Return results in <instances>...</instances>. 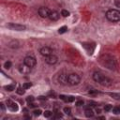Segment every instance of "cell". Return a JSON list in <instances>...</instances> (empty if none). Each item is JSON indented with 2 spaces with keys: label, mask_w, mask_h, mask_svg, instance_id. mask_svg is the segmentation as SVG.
<instances>
[{
  "label": "cell",
  "mask_w": 120,
  "mask_h": 120,
  "mask_svg": "<svg viewBox=\"0 0 120 120\" xmlns=\"http://www.w3.org/2000/svg\"><path fill=\"white\" fill-rule=\"evenodd\" d=\"M4 88H5L7 91H9V92H11V91L15 90V84H8V85L4 86Z\"/></svg>",
  "instance_id": "15"
},
{
  "label": "cell",
  "mask_w": 120,
  "mask_h": 120,
  "mask_svg": "<svg viewBox=\"0 0 120 120\" xmlns=\"http://www.w3.org/2000/svg\"><path fill=\"white\" fill-rule=\"evenodd\" d=\"M38 98H39V99H41V100H43V99H46V98H44V97H39Z\"/></svg>",
  "instance_id": "33"
},
{
  "label": "cell",
  "mask_w": 120,
  "mask_h": 120,
  "mask_svg": "<svg viewBox=\"0 0 120 120\" xmlns=\"http://www.w3.org/2000/svg\"><path fill=\"white\" fill-rule=\"evenodd\" d=\"M34 100H35V98L32 97V96H29V97L26 98V101H27L28 103H31V102H33Z\"/></svg>",
  "instance_id": "26"
},
{
  "label": "cell",
  "mask_w": 120,
  "mask_h": 120,
  "mask_svg": "<svg viewBox=\"0 0 120 120\" xmlns=\"http://www.w3.org/2000/svg\"><path fill=\"white\" fill-rule=\"evenodd\" d=\"M93 79H94V81L95 82H98L100 85H102V86H110L111 84H112V80L110 79V78H108V77H106V76H104V75H102L101 73H99V72H95L94 74H93Z\"/></svg>",
  "instance_id": "1"
},
{
  "label": "cell",
  "mask_w": 120,
  "mask_h": 120,
  "mask_svg": "<svg viewBox=\"0 0 120 120\" xmlns=\"http://www.w3.org/2000/svg\"><path fill=\"white\" fill-rule=\"evenodd\" d=\"M60 17V14L56 11V10H51L50 15H49V19L51 21H57Z\"/></svg>",
  "instance_id": "12"
},
{
  "label": "cell",
  "mask_w": 120,
  "mask_h": 120,
  "mask_svg": "<svg viewBox=\"0 0 120 120\" xmlns=\"http://www.w3.org/2000/svg\"><path fill=\"white\" fill-rule=\"evenodd\" d=\"M112 105H109V104H108V105H106V106L104 107V111H105V112H109V111H110V110H112Z\"/></svg>",
  "instance_id": "28"
},
{
  "label": "cell",
  "mask_w": 120,
  "mask_h": 120,
  "mask_svg": "<svg viewBox=\"0 0 120 120\" xmlns=\"http://www.w3.org/2000/svg\"><path fill=\"white\" fill-rule=\"evenodd\" d=\"M31 68H30V67H28L27 65H25L24 63L22 64V65H21L20 66V68H19V71L22 73V74H29L30 72H31Z\"/></svg>",
  "instance_id": "10"
},
{
  "label": "cell",
  "mask_w": 120,
  "mask_h": 120,
  "mask_svg": "<svg viewBox=\"0 0 120 120\" xmlns=\"http://www.w3.org/2000/svg\"><path fill=\"white\" fill-rule=\"evenodd\" d=\"M75 105H76V106H78V107L82 106V105H83V101H82V100H78V101L75 103Z\"/></svg>",
  "instance_id": "29"
},
{
  "label": "cell",
  "mask_w": 120,
  "mask_h": 120,
  "mask_svg": "<svg viewBox=\"0 0 120 120\" xmlns=\"http://www.w3.org/2000/svg\"><path fill=\"white\" fill-rule=\"evenodd\" d=\"M67 31H68V27H67V26H62V27L59 28L58 33H59V34H64V33H66Z\"/></svg>",
  "instance_id": "17"
},
{
  "label": "cell",
  "mask_w": 120,
  "mask_h": 120,
  "mask_svg": "<svg viewBox=\"0 0 120 120\" xmlns=\"http://www.w3.org/2000/svg\"><path fill=\"white\" fill-rule=\"evenodd\" d=\"M58 82L61 84H68V75L66 74H60L58 77Z\"/></svg>",
  "instance_id": "13"
},
{
  "label": "cell",
  "mask_w": 120,
  "mask_h": 120,
  "mask_svg": "<svg viewBox=\"0 0 120 120\" xmlns=\"http://www.w3.org/2000/svg\"><path fill=\"white\" fill-rule=\"evenodd\" d=\"M0 107H1L2 111H5V110H6V108H5V105H4V103H0Z\"/></svg>",
  "instance_id": "32"
},
{
  "label": "cell",
  "mask_w": 120,
  "mask_h": 120,
  "mask_svg": "<svg viewBox=\"0 0 120 120\" xmlns=\"http://www.w3.org/2000/svg\"><path fill=\"white\" fill-rule=\"evenodd\" d=\"M61 15H62L63 17H68V16H69V11H68V10H66V9H63V10L61 11Z\"/></svg>",
  "instance_id": "22"
},
{
  "label": "cell",
  "mask_w": 120,
  "mask_h": 120,
  "mask_svg": "<svg viewBox=\"0 0 120 120\" xmlns=\"http://www.w3.org/2000/svg\"><path fill=\"white\" fill-rule=\"evenodd\" d=\"M7 107L11 112H17L18 111V105L15 102H13L12 100H10V99L7 100Z\"/></svg>",
  "instance_id": "11"
},
{
  "label": "cell",
  "mask_w": 120,
  "mask_h": 120,
  "mask_svg": "<svg viewBox=\"0 0 120 120\" xmlns=\"http://www.w3.org/2000/svg\"><path fill=\"white\" fill-rule=\"evenodd\" d=\"M24 117H25V118H27V119H31V116H30V115H25Z\"/></svg>",
  "instance_id": "34"
},
{
  "label": "cell",
  "mask_w": 120,
  "mask_h": 120,
  "mask_svg": "<svg viewBox=\"0 0 120 120\" xmlns=\"http://www.w3.org/2000/svg\"><path fill=\"white\" fill-rule=\"evenodd\" d=\"M114 4L117 8H120V0H114Z\"/></svg>",
  "instance_id": "30"
},
{
  "label": "cell",
  "mask_w": 120,
  "mask_h": 120,
  "mask_svg": "<svg viewBox=\"0 0 120 120\" xmlns=\"http://www.w3.org/2000/svg\"><path fill=\"white\" fill-rule=\"evenodd\" d=\"M119 108H120V106H119Z\"/></svg>",
  "instance_id": "35"
},
{
  "label": "cell",
  "mask_w": 120,
  "mask_h": 120,
  "mask_svg": "<svg viewBox=\"0 0 120 120\" xmlns=\"http://www.w3.org/2000/svg\"><path fill=\"white\" fill-rule=\"evenodd\" d=\"M39 52H40V54H41L42 56L46 57V56H48V55H50V54L52 53V50L50 47H48V46H44V47H42V48L40 49Z\"/></svg>",
  "instance_id": "9"
},
{
  "label": "cell",
  "mask_w": 120,
  "mask_h": 120,
  "mask_svg": "<svg viewBox=\"0 0 120 120\" xmlns=\"http://www.w3.org/2000/svg\"><path fill=\"white\" fill-rule=\"evenodd\" d=\"M16 92H17L18 95H23L25 91H24V88L23 87H18L17 90H16Z\"/></svg>",
  "instance_id": "18"
},
{
  "label": "cell",
  "mask_w": 120,
  "mask_h": 120,
  "mask_svg": "<svg viewBox=\"0 0 120 120\" xmlns=\"http://www.w3.org/2000/svg\"><path fill=\"white\" fill-rule=\"evenodd\" d=\"M84 114L86 117H93L94 116V112L91 108H86L84 110Z\"/></svg>",
  "instance_id": "14"
},
{
  "label": "cell",
  "mask_w": 120,
  "mask_h": 120,
  "mask_svg": "<svg viewBox=\"0 0 120 120\" xmlns=\"http://www.w3.org/2000/svg\"><path fill=\"white\" fill-rule=\"evenodd\" d=\"M81 82V78L76 73H70L68 75V84L69 85H77Z\"/></svg>",
  "instance_id": "3"
},
{
  "label": "cell",
  "mask_w": 120,
  "mask_h": 120,
  "mask_svg": "<svg viewBox=\"0 0 120 120\" xmlns=\"http://www.w3.org/2000/svg\"><path fill=\"white\" fill-rule=\"evenodd\" d=\"M31 86H32V83H31V82H25V83L22 84V87H23L24 89H28V88H30Z\"/></svg>",
  "instance_id": "25"
},
{
  "label": "cell",
  "mask_w": 120,
  "mask_h": 120,
  "mask_svg": "<svg viewBox=\"0 0 120 120\" xmlns=\"http://www.w3.org/2000/svg\"><path fill=\"white\" fill-rule=\"evenodd\" d=\"M8 27L11 30H15V31H23L25 30V26L22 24H19V23H14V22H10L8 24Z\"/></svg>",
  "instance_id": "5"
},
{
  "label": "cell",
  "mask_w": 120,
  "mask_h": 120,
  "mask_svg": "<svg viewBox=\"0 0 120 120\" xmlns=\"http://www.w3.org/2000/svg\"><path fill=\"white\" fill-rule=\"evenodd\" d=\"M105 16L108 21L112 22H117L120 21V10L115 9V8H111L107 10Z\"/></svg>",
  "instance_id": "2"
},
{
  "label": "cell",
  "mask_w": 120,
  "mask_h": 120,
  "mask_svg": "<svg viewBox=\"0 0 120 120\" xmlns=\"http://www.w3.org/2000/svg\"><path fill=\"white\" fill-rule=\"evenodd\" d=\"M112 112H113L114 114H119V113H120V108H119V107H114V108H112Z\"/></svg>",
  "instance_id": "23"
},
{
  "label": "cell",
  "mask_w": 120,
  "mask_h": 120,
  "mask_svg": "<svg viewBox=\"0 0 120 120\" xmlns=\"http://www.w3.org/2000/svg\"><path fill=\"white\" fill-rule=\"evenodd\" d=\"M52 114V112L51 111H49V110H47V111H45V112H43V115H44V117H46V118L51 117Z\"/></svg>",
  "instance_id": "19"
},
{
  "label": "cell",
  "mask_w": 120,
  "mask_h": 120,
  "mask_svg": "<svg viewBox=\"0 0 120 120\" xmlns=\"http://www.w3.org/2000/svg\"><path fill=\"white\" fill-rule=\"evenodd\" d=\"M41 110H39V109H38V110H35L34 112H33V113H34V115L35 116H39L40 114H41Z\"/></svg>",
  "instance_id": "24"
},
{
  "label": "cell",
  "mask_w": 120,
  "mask_h": 120,
  "mask_svg": "<svg viewBox=\"0 0 120 120\" xmlns=\"http://www.w3.org/2000/svg\"><path fill=\"white\" fill-rule=\"evenodd\" d=\"M23 63L25 65H27L28 67H30V68H34L36 66V64H37V60L33 56H26L24 58V60H23Z\"/></svg>",
  "instance_id": "6"
},
{
  "label": "cell",
  "mask_w": 120,
  "mask_h": 120,
  "mask_svg": "<svg viewBox=\"0 0 120 120\" xmlns=\"http://www.w3.org/2000/svg\"><path fill=\"white\" fill-rule=\"evenodd\" d=\"M62 117H63V114L60 113V112H55V114L53 116L54 119H58V118H62Z\"/></svg>",
  "instance_id": "27"
},
{
  "label": "cell",
  "mask_w": 120,
  "mask_h": 120,
  "mask_svg": "<svg viewBox=\"0 0 120 120\" xmlns=\"http://www.w3.org/2000/svg\"><path fill=\"white\" fill-rule=\"evenodd\" d=\"M112 98L116 99V100H119L120 99V94H117V93H110L109 94Z\"/></svg>",
  "instance_id": "16"
},
{
  "label": "cell",
  "mask_w": 120,
  "mask_h": 120,
  "mask_svg": "<svg viewBox=\"0 0 120 120\" xmlns=\"http://www.w3.org/2000/svg\"><path fill=\"white\" fill-rule=\"evenodd\" d=\"M50 12H51V10L48 8H45V7L39 8V9H38V15L42 18H49Z\"/></svg>",
  "instance_id": "8"
},
{
  "label": "cell",
  "mask_w": 120,
  "mask_h": 120,
  "mask_svg": "<svg viewBox=\"0 0 120 120\" xmlns=\"http://www.w3.org/2000/svg\"><path fill=\"white\" fill-rule=\"evenodd\" d=\"M57 61H58L57 56L54 55V54H52V53L45 57V62L47 64H49V65H54V64L57 63Z\"/></svg>",
  "instance_id": "7"
},
{
  "label": "cell",
  "mask_w": 120,
  "mask_h": 120,
  "mask_svg": "<svg viewBox=\"0 0 120 120\" xmlns=\"http://www.w3.org/2000/svg\"><path fill=\"white\" fill-rule=\"evenodd\" d=\"M63 111H64V112H65L66 114H68V115H70V114H71V109H70L69 107H65Z\"/></svg>",
  "instance_id": "21"
},
{
  "label": "cell",
  "mask_w": 120,
  "mask_h": 120,
  "mask_svg": "<svg viewBox=\"0 0 120 120\" xmlns=\"http://www.w3.org/2000/svg\"><path fill=\"white\" fill-rule=\"evenodd\" d=\"M11 66H12V63H11L10 61H7V62H5V64H4V68H7V69H9V68H11Z\"/></svg>",
  "instance_id": "20"
},
{
  "label": "cell",
  "mask_w": 120,
  "mask_h": 120,
  "mask_svg": "<svg viewBox=\"0 0 120 120\" xmlns=\"http://www.w3.org/2000/svg\"><path fill=\"white\" fill-rule=\"evenodd\" d=\"M102 64L104 66H106L108 68L110 69H114L115 67H116V63H115V60H113L112 57L111 56H108V55H105V60L104 61H101Z\"/></svg>",
  "instance_id": "4"
},
{
  "label": "cell",
  "mask_w": 120,
  "mask_h": 120,
  "mask_svg": "<svg viewBox=\"0 0 120 120\" xmlns=\"http://www.w3.org/2000/svg\"><path fill=\"white\" fill-rule=\"evenodd\" d=\"M28 105H29V107H31V108H34V107H37V105H36L35 103H33V102H31V103H28Z\"/></svg>",
  "instance_id": "31"
}]
</instances>
